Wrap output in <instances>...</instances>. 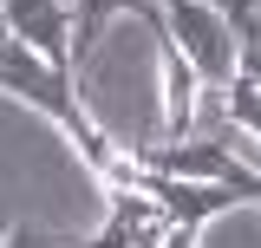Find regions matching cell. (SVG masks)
<instances>
[{
  "instance_id": "cell-1",
  "label": "cell",
  "mask_w": 261,
  "mask_h": 248,
  "mask_svg": "<svg viewBox=\"0 0 261 248\" xmlns=\"http://www.w3.org/2000/svg\"><path fill=\"white\" fill-rule=\"evenodd\" d=\"M163 39L183 53V65L202 79V92H222L235 79L242 46H235V27L216 7H202V0H163Z\"/></svg>"
},
{
  "instance_id": "cell-2",
  "label": "cell",
  "mask_w": 261,
  "mask_h": 248,
  "mask_svg": "<svg viewBox=\"0 0 261 248\" xmlns=\"http://www.w3.org/2000/svg\"><path fill=\"white\" fill-rule=\"evenodd\" d=\"M137 170H157V177H183V183H228L242 196L261 203V170H248L242 157L216 144V137H157V144H124Z\"/></svg>"
},
{
  "instance_id": "cell-3",
  "label": "cell",
  "mask_w": 261,
  "mask_h": 248,
  "mask_svg": "<svg viewBox=\"0 0 261 248\" xmlns=\"http://www.w3.org/2000/svg\"><path fill=\"white\" fill-rule=\"evenodd\" d=\"M0 33L72 79V0H0Z\"/></svg>"
},
{
  "instance_id": "cell-4",
  "label": "cell",
  "mask_w": 261,
  "mask_h": 248,
  "mask_svg": "<svg viewBox=\"0 0 261 248\" xmlns=\"http://www.w3.org/2000/svg\"><path fill=\"white\" fill-rule=\"evenodd\" d=\"M130 183L144 196H157V209L170 222H190V229H209L216 216H235V209H255V196H242L228 183H183V177H157V170H137Z\"/></svg>"
},
{
  "instance_id": "cell-5",
  "label": "cell",
  "mask_w": 261,
  "mask_h": 248,
  "mask_svg": "<svg viewBox=\"0 0 261 248\" xmlns=\"http://www.w3.org/2000/svg\"><path fill=\"white\" fill-rule=\"evenodd\" d=\"M163 229H170V216L157 209V196H144L137 183H118L105 189V222L85 248H157Z\"/></svg>"
},
{
  "instance_id": "cell-6",
  "label": "cell",
  "mask_w": 261,
  "mask_h": 248,
  "mask_svg": "<svg viewBox=\"0 0 261 248\" xmlns=\"http://www.w3.org/2000/svg\"><path fill=\"white\" fill-rule=\"evenodd\" d=\"M163 0H79V13H72V79L85 72V59L98 53V39L105 27L118 20V13H137V20H150Z\"/></svg>"
},
{
  "instance_id": "cell-7",
  "label": "cell",
  "mask_w": 261,
  "mask_h": 248,
  "mask_svg": "<svg viewBox=\"0 0 261 248\" xmlns=\"http://www.w3.org/2000/svg\"><path fill=\"white\" fill-rule=\"evenodd\" d=\"M216 98H222V118H228V131H235V137H242L248 151H261V92L248 85V79H242V72H235V79H228V85H222Z\"/></svg>"
},
{
  "instance_id": "cell-8",
  "label": "cell",
  "mask_w": 261,
  "mask_h": 248,
  "mask_svg": "<svg viewBox=\"0 0 261 248\" xmlns=\"http://www.w3.org/2000/svg\"><path fill=\"white\" fill-rule=\"evenodd\" d=\"M202 7H216V13L228 20V27H235V39L248 33V13H255V0H202Z\"/></svg>"
},
{
  "instance_id": "cell-9",
  "label": "cell",
  "mask_w": 261,
  "mask_h": 248,
  "mask_svg": "<svg viewBox=\"0 0 261 248\" xmlns=\"http://www.w3.org/2000/svg\"><path fill=\"white\" fill-rule=\"evenodd\" d=\"M196 242H202V229H190V222H170L157 248H196Z\"/></svg>"
},
{
  "instance_id": "cell-10",
  "label": "cell",
  "mask_w": 261,
  "mask_h": 248,
  "mask_svg": "<svg viewBox=\"0 0 261 248\" xmlns=\"http://www.w3.org/2000/svg\"><path fill=\"white\" fill-rule=\"evenodd\" d=\"M235 72H242V79H248V85L261 92V46H242V59H235Z\"/></svg>"
}]
</instances>
